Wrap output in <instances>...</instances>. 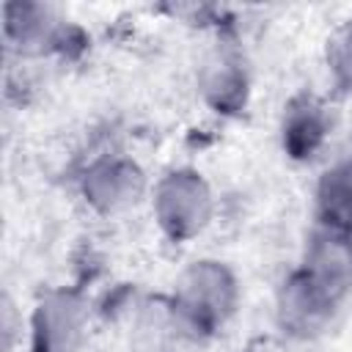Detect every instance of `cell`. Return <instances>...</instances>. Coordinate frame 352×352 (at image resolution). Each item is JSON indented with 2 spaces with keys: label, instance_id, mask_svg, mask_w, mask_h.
Here are the masks:
<instances>
[{
  "label": "cell",
  "instance_id": "6da1fadb",
  "mask_svg": "<svg viewBox=\"0 0 352 352\" xmlns=\"http://www.w3.org/2000/svg\"><path fill=\"white\" fill-rule=\"evenodd\" d=\"M236 302L234 275L217 261H195L182 278L170 300L179 333L190 338L214 336L231 316Z\"/></svg>",
  "mask_w": 352,
  "mask_h": 352
},
{
  "label": "cell",
  "instance_id": "7a4b0ae2",
  "mask_svg": "<svg viewBox=\"0 0 352 352\" xmlns=\"http://www.w3.org/2000/svg\"><path fill=\"white\" fill-rule=\"evenodd\" d=\"M341 297L344 292L333 289L330 283L319 280L316 275L300 267L280 289L278 322L283 333L297 336V338H311L324 330Z\"/></svg>",
  "mask_w": 352,
  "mask_h": 352
},
{
  "label": "cell",
  "instance_id": "3957f363",
  "mask_svg": "<svg viewBox=\"0 0 352 352\" xmlns=\"http://www.w3.org/2000/svg\"><path fill=\"white\" fill-rule=\"evenodd\" d=\"M154 209H157L160 226L170 239H187L206 226L212 201L198 173L176 170L160 182Z\"/></svg>",
  "mask_w": 352,
  "mask_h": 352
},
{
  "label": "cell",
  "instance_id": "277c9868",
  "mask_svg": "<svg viewBox=\"0 0 352 352\" xmlns=\"http://www.w3.org/2000/svg\"><path fill=\"white\" fill-rule=\"evenodd\" d=\"M85 322V302L77 292H50L33 314L30 352H74Z\"/></svg>",
  "mask_w": 352,
  "mask_h": 352
},
{
  "label": "cell",
  "instance_id": "5b68a950",
  "mask_svg": "<svg viewBox=\"0 0 352 352\" xmlns=\"http://www.w3.org/2000/svg\"><path fill=\"white\" fill-rule=\"evenodd\" d=\"M330 129V116L322 99L314 94H300L286 104L283 113V148L294 160H311L324 143Z\"/></svg>",
  "mask_w": 352,
  "mask_h": 352
},
{
  "label": "cell",
  "instance_id": "8992f818",
  "mask_svg": "<svg viewBox=\"0 0 352 352\" xmlns=\"http://www.w3.org/2000/svg\"><path fill=\"white\" fill-rule=\"evenodd\" d=\"M143 192V173L129 160H104L85 173V195L102 212L129 206Z\"/></svg>",
  "mask_w": 352,
  "mask_h": 352
},
{
  "label": "cell",
  "instance_id": "52a82bcc",
  "mask_svg": "<svg viewBox=\"0 0 352 352\" xmlns=\"http://www.w3.org/2000/svg\"><path fill=\"white\" fill-rule=\"evenodd\" d=\"M316 217L322 228L352 236V157L322 176L316 190Z\"/></svg>",
  "mask_w": 352,
  "mask_h": 352
},
{
  "label": "cell",
  "instance_id": "ba28073f",
  "mask_svg": "<svg viewBox=\"0 0 352 352\" xmlns=\"http://www.w3.org/2000/svg\"><path fill=\"white\" fill-rule=\"evenodd\" d=\"M60 28L52 25L50 11L36 3H11L6 6V38L14 41L22 52H41L55 47Z\"/></svg>",
  "mask_w": 352,
  "mask_h": 352
},
{
  "label": "cell",
  "instance_id": "9c48e42d",
  "mask_svg": "<svg viewBox=\"0 0 352 352\" xmlns=\"http://www.w3.org/2000/svg\"><path fill=\"white\" fill-rule=\"evenodd\" d=\"M204 94L223 113L242 110L245 94H248V80H245V72L239 69V63L228 60V58H220L217 63H212V69L204 77Z\"/></svg>",
  "mask_w": 352,
  "mask_h": 352
},
{
  "label": "cell",
  "instance_id": "30bf717a",
  "mask_svg": "<svg viewBox=\"0 0 352 352\" xmlns=\"http://www.w3.org/2000/svg\"><path fill=\"white\" fill-rule=\"evenodd\" d=\"M327 63L338 88H352V19L327 41Z\"/></svg>",
  "mask_w": 352,
  "mask_h": 352
}]
</instances>
